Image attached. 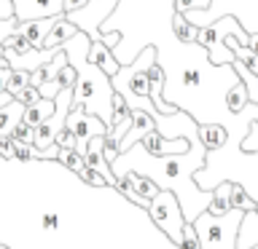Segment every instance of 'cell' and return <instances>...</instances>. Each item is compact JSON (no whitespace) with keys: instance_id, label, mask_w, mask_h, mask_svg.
Masks as SVG:
<instances>
[{"instance_id":"cell-1","label":"cell","mask_w":258,"mask_h":249,"mask_svg":"<svg viewBox=\"0 0 258 249\" xmlns=\"http://www.w3.org/2000/svg\"><path fill=\"white\" fill-rule=\"evenodd\" d=\"M205 156H207V150L199 140L188 142V150L180 153V156H161V158L148 156L143 150V145L137 142L135 148H129L126 153H121L113 161L110 172L116 174V180L126 172H137V174L148 177L159 190L175 193L185 222H194L213 204V190H199L197 182H194V172H199L205 166Z\"/></svg>"},{"instance_id":"cell-2","label":"cell","mask_w":258,"mask_h":249,"mask_svg":"<svg viewBox=\"0 0 258 249\" xmlns=\"http://www.w3.org/2000/svg\"><path fill=\"white\" fill-rule=\"evenodd\" d=\"M89 40L84 32H76L68 43H62V51L68 54V64L76 70V86H73V107H84L102 120L108 129L110 126V107H113V83L105 72L86 59L89 54Z\"/></svg>"},{"instance_id":"cell-3","label":"cell","mask_w":258,"mask_h":249,"mask_svg":"<svg viewBox=\"0 0 258 249\" xmlns=\"http://www.w3.org/2000/svg\"><path fill=\"white\" fill-rule=\"evenodd\" d=\"M239 142L242 140L229 137L223 148L207 150L205 166L194 172V182L199 190H215L221 182H237L255 201L258 212V153H242Z\"/></svg>"},{"instance_id":"cell-4","label":"cell","mask_w":258,"mask_h":249,"mask_svg":"<svg viewBox=\"0 0 258 249\" xmlns=\"http://www.w3.org/2000/svg\"><path fill=\"white\" fill-rule=\"evenodd\" d=\"M242 209H229L226 214H210L202 212L194 220L199 249H237V233L242 222Z\"/></svg>"},{"instance_id":"cell-5","label":"cell","mask_w":258,"mask_h":249,"mask_svg":"<svg viewBox=\"0 0 258 249\" xmlns=\"http://www.w3.org/2000/svg\"><path fill=\"white\" fill-rule=\"evenodd\" d=\"M229 35H234L237 43H242V46H247V40H250V32L242 30V24L234 16H221V19H213V24H207V27H199L197 43L207 51V59L215 67L234 62V54L223 46V40Z\"/></svg>"},{"instance_id":"cell-6","label":"cell","mask_w":258,"mask_h":249,"mask_svg":"<svg viewBox=\"0 0 258 249\" xmlns=\"http://www.w3.org/2000/svg\"><path fill=\"white\" fill-rule=\"evenodd\" d=\"M156 62V46H145L129 64H121L118 72L110 78L113 91L121 96H137V99H151L148 86V67Z\"/></svg>"},{"instance_id":"cell-7","label":"cell","mask_w":258,"mask_h":249,"mask_svg":"<svg viewBox=\"0 0 258 249\" xmlns=\"http://www.w3.org/2000/svg\"><path fill=\"white\" fill-rule=\"evenodd\" d=\"M148 217L153 220V225H159L161 233H164V236L172 241L175 246H180L185 217H183V209H180V204H177L175 193L159 190L156 198H153L151 206H148Z\"/></svg>"},{"instance_id":"cell-8","label":"cell","mask_w":258,"mask_h":249,"mask_svg":"<svg viewBox=\"0 0 258 249\" xmlns=\"http://www.w3.org/2000/svg\"><path fill=\"white\" fill-rule=\"evenodd\" d=\"M116 8H118V0H89L84 8H78L73 14H64V19L70 24H76V30L84 32L92 43H97V40H102L100 27L110 19Z\"/></svg>"},{"instance_id":"cell-9","label":"cell","mask_w":258,"mask_h":249,"mask_svg":"<svg viewBox=\"0 0 258 249\" xmlns=\"http://www.w3.org/2000/svg\"><path fill=\"white\" fill-rule=\"evenodd\" d=\"M64 129H70L73 137H76V142H78L76 153H78V156H84V153H86V142L92 140V137H105L110 132L100 118L92 115V112H86L84 107H70L68 120H64Z\"/></svg>"},{"instance_id":"cell-10","label":"cell","mask_w":258,"mask_h":249,"mask_svg":"<svg viewBox=\"0 0 258 249\" xmlns=\"http://www.w3.org/2000/svg\"><path fill=\"white\" fill-rule=\"evenodd\" d=\"M11 3H14V16L19 22H35L64 14L62 0H11Z\"/></svg>"},{"instance_id":"cell-11","label":"cell","mask_w":258,"mask_h":249,"mask_svg":"<svg viewBox=\"0 0 258 249\" xmlns=\"http://www.w3.org/2000/svg\"><path fill=\"white\" fill-rule=\"evenodd\" d=\"M148 132H156V123H153L151 112L132 110V126H129V132L124 134V140L118 142V156H121V153H126L129 148H135V145L140 142Z\"/></svg>"},{"instance_id":"cell-12","label":"cell","mask_w":258,"mask_h":249,"mask_svg":"<svg viewBox=\"0 0 258 249\" xmlns=\"http://www.w3.org/2000/svg\"><path fill=\"white\" fill-rule=\"evenodd\" d=\"M86 59L92 62V64H97V67H100V70H102L108 78H113V75L118 72V67H121V64L116 62V56H113V51H110V48L102 43V40H97V43L89 46Z\"/></svg>"},{"instance_id":"cell-13","label":"cell","mask_w":258,"mask_h":249,"mask_svg":"<svg viewBox=\"0 0 258 249\" xmlns=\"http://www.w3.org/2000/svg\"><path fill=\"white\" fill-rule=\"evenodd\" d=\"M62 67H68V54H64L62 48H59V54H56V56H54L51 62L40 64V67H38L35 72H30V86L40 88V86L51 83V80L56 78V72H59Z\"/></svg>"},{"instance_id":"cell-14","label":"cell","mask_w":258,"mask_h":249,"mask_svg":"<svg viewBox=\"0 0 258 249\" xmlns=\"http://www.w3.org/2000/svg\"><path fill=\"white\" fill-rule=\"evenodd\" d=\"M258 246V212H245L237 233V249H253Z\"/></svg>"},{"instance_id":"cell-15","label":"cell","mask_w":258,"mask_h":249,"mask_svg":"<svg viewBox=\"0 0 258 249\" xmlns=\"http://www.w3.org/2000/svg\"><path fill=\"white\" fill-rule=\"evenodd\" d=\"M197 134H199V142L205 145V150H218L229 140V132L221 123H199Z\"/></svg>"},{"instance_id":"cell-16","label":"cell","mask_w":258,"mask_h":249,"mask_svg":"<svg viewBox=\"0 0 258 249\" xmlns=\"http://www.w3.org/2000/svg\"><path fill=\"white\" fill-rule=\"evenodd\" d=\"M118 180H121V182H126L129 188H132L137 196L145 201V204H151V201L156 198V193H159V188L148 180V177H143V174H137V172H126V174H121Z\"/></svg>"},{"instance_id":"cell-17","label":"cell","mask_w":258,"mask_h":249,"mask_svg":"<svg viewBox=\"0 0 258 249\" xmlns=\"http://www.w3.org/2000/svg\"><path fill=\"white\" fill-rule=\"evenodd\" d=\"M76 24H70L68 19H64V14L56 19V24L51 27V32L46 35V40H43V48H62V43H68V40L76 35Z\"/></svg>"},{"instance_id":"cell-18","label":"cell","mask_w":258,"mask_h":249,"mask_svg":"<svg viewBox=\"0 0 258 249\" xmlns=\"http://www.w3.org/2000/svg\"><path fill=\"white\" fill-rule=\"evenodd\" d=\"M172 35H175L177 43L194 46V43H197V35H199V27H197V24H191L183 14L172 11Z\"/></svg>"},{"instance_id":"cell-19","label":"cell","mask_w":258,"mask_h":249,"mask_svg":"<svg viewBox=\"0 0 258 249\" xmlns=\"http://www.w3.org/2000/svg\"><path fill=\"white\" fill-rule=\"evenodd\" d=\"M51 112H54V99H43V96H40V99L35 102V104H30V107H24V115H22V120L27 126H40L43 123L46 118H51Z\"/></svg>"},{"instance_id":"cell-20","label":"cell","mask_w":258,"mask_h":249,"mask_svg":"<svg viewBox=\"0 0 258 249\" xmlns=\"http://www.w3.org/2000/svg\"><path fill=\"white\" fill-rule=\"evenodd\" d=\"M24 115V104H19L16 99H11L6 107H0V137H8L14 132V126L22 120Z\"/></svg>"},{"instance_id":"cell-21","label":"cell","mask_w":258,"mask_h":249,"mask_svg":"<svg viewBox=\"0 0 258 249\" xmlns=\"http://www.w3.org/2000/svg\"><path fill=\"white\" fill-rule=\"evenodd\" d=\"M229 196H231V182H221V185L213 190V204L207 206V212H210V214H226V212L231 209Z\"/></svg>"},{"instance_id":"cell-22","label":"cell","mask_w":258,"mask_h":249,"mask_svg":"<svg viewBox=\"0 0 258 249\" xmlns=\"http://www.w3.org/2000/svg\"><path fill=\"white\" fill-rule=\"evenodd\" d=\"M245 107H247V88H245L242 80H237V83L226 91V110H229V112H239Z\"/></svg>"},{"instance_id":"cell-23","label":"cell","mask_w":258,"mask_h":249,"mask_svg":"<svg viewBox=\"0 0 258 249\" xmlns=\"http://www.w3.org/2000/svg\"><path fill=\"white\" fill-rule=\"evenodd\" d=\"M231 209H242V212H255V201L245 193V188L237 182H231V196H229Z\"/></svg>"},{"instance_id":"cell-24","label":"cell","mask_w":258,"mask_h":249,"mask_svg":"<svg viewBox=\"0 0 258 249\" xmlns=\"http://www.w3.org/2000/svg\"><path fill=\"white\" fill-rule=\"evenodd\" d=\"M56 161L64 166V169H70V172H81L86 164H84V156H78L76 150H64V148H59V156H56Z\"/></svg>"},{"instance_id":"cell-25","label":"cell","mask_w":258,"mask_h":249,"mask_svg":"<svg viewBox=\"0 0 258 249\" xmlns=\"http://www.w3.org/2000/svg\"><path fill=\"white\" fill-rule=\"evenodd\" d=\"M132 115V110H129V104L124 102V96L121 94H113V107H110V126L121 123V120H126Z\"/></svg>"},{"instance_id":"cell-26","label":"cell","mask_w":258,"mask_h":249,"mask_svg":"<svg viewBox=\"0 0 258 249\" xmlns=\"http://www.w3.org/2000/svg\"><path fill=\"white\" fill-rule=\"evenodd\" d=\"M24 86H30V72H24V70H11V78H8L6 91L11 94V96H16Z\"/></svg>"},{"instance_id":"cell-27","label":"cell","mask_w":258,"mask_h":249,"mask_svg":"<svg viewBox=\"0 0 258 249\" xmlns=\"http://www.w3.org/2000/svg\"><path fill=\"white\" fill-rule=\"evenodd\" d=\"M213 0H175V14H188V11H207Z\"/></svg>"},{"instance_id":"cell-28","label":"cell","mask_w":258,"mask_h":249,"mask_svg":"<svg viewBox=\"0 0 258 249\" xmlns=\"http://www.w3.org/2000/svg\"><path fill=\"white\" fill-rule=\"evenodd\" d=\"M239 150L242 153H258V120L247 126V134H245V140L239 142Z\"/></svg>"},{"instance_id":"cell-29","label":"cell","mask_w":258,"mask_h":249,"mask_svg":"<svg viewBox=\"0 0 258 249\" xmlns=\"http://www.w3.org/2000/svg\"><path fill=\"white\" fill-rule=\"evenodd\" d=\"M32 132H35V129L27 126L24 120H19V123L14 126V132L8 134V137H11L14 142H19V145H32Z\"/></svg>"},{"instance_id":"cell-30","label":"cell","mask_w":258,"mask_h":249,"mask_svg":"<svg viewBox=\"0 0 258 249\" xmlns=\"http://www.w3.org/2000/svg\"><path fill=\"white\" fill-rule=\"evenodd\" d=\"M14 99L19 102V104H24V107H30V104H35V102L40 99V91H38L35 86H24L22 91L14 96Z\"/></svg>"},{"instance_id":"cell-31","label":"cell","mask_w":258,"mask_h":249,"mask_svg":"<svg viewBox=\"0 0 258 249\" xmlns=\"http://www.w3.org/2000/svg\"><path fill=\"white\" fill-rule=\"evenodd\" d=\"M54 83L59 88H73V86H76V70H73L70 64H68V67H62L59 72H56Z\"/></svg>"},{"instance_id":"cell-32","label":"cell","mask_w":258,"mask_h":249,"mask_svg":"<svg viewBox=\"0 0 258 249\" xmlns=\"http://www.w3.org/2000/svg\"><path fill=\"white\" fill-rule=\"evenodd\" d=\"M78 177H81V180H84L86 185H92V188H105V185H108V182H105L100 174L94 172V169H89V166H84V169H81V172H78Z\"/></svg>"},{"instance_id":"cell-33","label":"cell","mask_w":258,"mask_h":249,"mask_svg":"<svg viewBox=\"0 0 258 249\" xmlns=\"http://www.w3.org/2000/svg\"><path fill=\"white\" fill-rule=\"evenodd\" d=\"M16 161H40V150L32 145H19L16 142Z\"/></svg>"},{"instance_id":"cell-34","label":"cell","mask_w":258,"mask_h":249,"mask_svg":"<svg viewBox=\"0 0 258 249\" xmlns=\"http://www.w3.org/2000/svg\"><path fill=\"white\" fill-rule=\"evenodd\" d=\"M177 249H199V241H197V233H194V225L185 222L183 225V241Z\"/></svg>"},{"instance_id":"cell-35","label":"cell","mask_w":258,"mask_h":249,"mask_svg":"<svg viewBox=\"0 0 258 249\" xmlns=\"http://www.w3.org/2000/svg\"><path fill=\"white\" fill-rule=\"evenodd\" d=\"M0 158L3 161H16V142L11 137H0Z\"/></svg>"},{"instance_id":"cell-36","label":"cell","mask_w":258,"mask_h":249,"mask_svg":"<svg viewBox=\"0 0 258 249\" xmlns=\"http://www.w3.org/2000/svg\"><path fill=\"white\" fill-rule=\"evenodd\" d=\"M56 145H59V148H64V150H76V137H73V132L70 129H62L59 134H56V140H54Z\"/></svg>"},{"instance_id":"cell-37","label":"cell","mask_w":258,"mask_h":249,"mask_svg":"<svg viewBox=\"0 0 258 249\" xmlns=\"http://www.w3.org/2000/svg\"><path fill=\"white\" fill-rule=\"evenodd\" d=\"M43 230H56L62 225V217H59V212H43Z\"/></svg>"},{"instance_id":"cell-38","label":"cell","mask_w":258,"mask_h":249,"mask_svg":"<svg viewBox=\"0 0 258 249\" xmlns=\"http://www.w3.org/2000/svg\"><path fill=\"white\" fill-rule=\"evenodd\" d=\"M121 38H124V35H121V32H116V30H110V32H102V43L108 46L110 51H113V48H116V46L121 43Z\"/></svg>"},{"instance_id":"cell-39","label":"cell","mask_w":258,"mask_h":249,"mask_svg":"<svg viewBox=\"0 0 258 249\" xmlns=\"http://www.w3.org/2000/svg\"><path fill=\"white\" fill-rule=\"evenodd\" d=\"M89 3V0H62V8H64V14H73V11H78V8H84Z\"/></svg>"},{"instance_id":"cell-40","label":"cell","mask_w":258,"mask_h":249,"mask_svg":"<svg viewBox=\"0 0 258 249\" xmlns=\"http://www.w3.org/2000/svg\"><path fill=\"white\" fill-rule=\"evenodd\" d=\"M14 16V3L11 0H0V19H11Z\"/></svg>"},{"instance_id":"cell-41","label":"cell","mask_w":258,"mask_h":249,"mask_svg":"<svg viewBox=\"0 0 258 249\" xmlns=\"http://www.w3.org/2000/svg\"><path fill=\"white\" fill-rule=\"evenodd\" d=\"M8 78H11V67H0V94L6 91V86H8Z\"/></svg>"},{"instance_id":"cell-42","label":"cell","mask_w":258,"mask_h":249,"mask_svg":"<svg viewBox=\"0 0 258 249\" xmlns=\"http://www.w3.org/2000/svg\"><path fill=\"white\" fill-rule=\"evenodd\" d=\"M245 48H250V51L258 56V35H255V32H250V40H247V46H245Z\"/></svg>"},{"instance_id":"cell-43","label":"cell","mask_w":258,"mask_h":249,"mask_svg":"<svg viewBox=\"0 0 258 249\" xmlns=\"http://www.w3.org/2000/svg\"><path fill=\"white\" fill-rule=\"evenodd\" d=\"M11 99H14V96L8 94V91H3V94H0V107H6V104L11 102Z\"/></svg>"},{"instance_id":"cell-44","label":"cell","mask_w":258,"mask_h":249,"mask_svg":"<svg viewBox=\"0 0 258 249\" xmlns=\"http://www.w3.org/2000/svg\"><path fill=\"white\" fill-rule=\"evenodd\" d=\"M0 249H8V246H0Z\"/></svg>"},{"instance_id":"cell-45","label":"cell","mask_w":258,"mask_h":249,"mask_svg":"<svg viewBox=\"0 0 258 249\" xmlns=\"http://www.w3.org/2000/svg\"><path fill=\"white\" fill-rule=\"evenodd\" d=\"M253 249H258V246H253Z\"/></svg>"}]
</instances>
